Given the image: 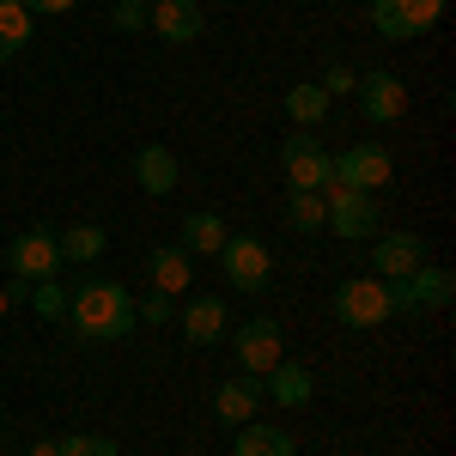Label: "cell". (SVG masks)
I'll return each instance as SVG.
<instances>
[{"label": "cell", "mask_w": 456, "mask_h": 456, "mask_svg": "<svg viewBox=\"0 0 456 456\" xmlns=\"http://www.w3.org/2000/svg\"><path fill=\"white\" fill-rule=\"evenodd\" d=\"M329 104H335V98H329L322 86H292V92H286V116H292V128H316V122L329 116Z\"/></svg>", "instance_id": "obj_22"}, {"label": "cell", "mask_w": 456, "mask_h": 456, "mask_svg": "<svg viewBox=\"0 0 456 456\" xmlns=\"http://www.w3.org/2000/svg\"><path fill=\"white\" fill-rule=\"evenodd\" d=\"M232 456H298V444H292V432H281V426H238V444H232Z\"/></svg>", "instance_id": "obj_20"}, {"label": "cell", "mask_w": 456, "mask_h": 456, "mask_svg": "<svg viewBox=\"0 0 456 456\" xmlns=\"http://www.w3.org/2000/svg\"><path fill=\"white\" fill-rule=\"evenodd\" d=\"M6 268H12V281H55L61 274V244H55V232H43V225H31V232H19L12 244H6Z\"/></svg>", "instance_id": "obj_8"}, {"label": "cell", "mask_w": 456, "mask_h": 456, "mask_svg": "<svg viewBox=\"0 0 456 456\" xmlns=\"http://www.w3.org/2000/svg\"><path fill=\"white\" fill-rule=\"evenodd\" d=\"M176 176H183V165H176V152H171V146L146 141L141 152H134V183H141L146 195H171V189H176Z\"/></svg>", "instance_id": "obj_17"}, {"label": "cell", "mask_w": 456, "mask_h": 456, "mask_svg": "<svg viewBox=\"0 0 456 456\" xmlns=\"http://www.w3.org/2000/svg\"><path fill=\"white\" fill-rule=\"evenodd\" d=\"M444 19V0H371V31L384 37H426Z\"/></svg>", "instance_id": "obj_10"}, {"label": "cell", "mask_w": 456, "mask_h": 456, "mask_svg": "<svg viewBox=\"0 0 456 456\" xmlns=\"http://www.w3.org/2000/svg\"><path fill=\"white\" fill-rule=\"evenodd\" d=\"M335 316L347 322V329H384L389 316V286L378 274H359V281H341L335 286Z\"/></svg>", "instance_id": "obj_4"}, {"label": "cell", "mask_w": 456, "mask_h": 456, "mask_svg": "<svg viewBox=\"0 0 456 456\" xmlns=\"http://www.w3.org/2000/svg\"><path fill=\"white\" fill-rule=\"evenodd\" d=\"M281 165H286V183L292 189H329L335 183V152L316 141V134H286L281 141Z\"/></svg>", "instance_id": "obj_7"}, {"label": "cell", "mask_w": 456, "mask_h": 456, "mask_svg": "<svg viewBox=\"0 0 456 456\" xmlns=\"http://www.w3.org/2000/svg\"><path fill=\"white\" fill-rule=\"evenodd\" d=\"M353 98H359V110H365V122H402V110H408V86H402V73L371 68L359 86H353Z\"/></svg>", "instance_id": "obj_11"}, {"label": "cell", "mask_w": 456, "mask_h": 456, "mask_svg": "<svg viewBox=\"0 0 456 456\" xmlns=\"http://www.w3.org/2000/svg\"><path fill=\"white\" fill-rule=\"evenodd\" d=\"M322 219H329V213H322V195H316V189H292V195H286V225H292V232H322Z\"/></svg>", "instance_id": "obj_23"}, {"label": "cell", "mask_w": 456, "mask_h": 456, "mask_svg": "<svg viewBox=\"0 0 456 456\" xmlns=\"http://www.w3.org/2000/svg\"><path fill=\"white\" fill-rule=\"evenodd\" d=\"M19 6H25V12H49V19H55V12H73V6H79V0H19Z\"/></svg>", "instance_id": "obj_30"}, {"label": "cell", "mask_w": 456, "mask_h": 456, "mask_svg": "<svg viewBox=\"0 0 456 456\" xmlns=\"http://www.w3.org/2000/svg\"><path fill=\"white\" fill-rule=\"evenodd\" d=\"M134 316H141V322H171L176 298L171 292H146V298H134Z\"/></svg>", "instance_id": "obj_28"}, {"label": "cell", "mask_w": 456, "mask_h": 456, "mask_svg": "<svg viewBox=\"0 0 456 456\" xmlns=\"http://www.w3.org/2000/svg\"><path fill=\"white\" fill-rule=\"evenodd\" d=\"M61 456H122L116 438H98V432H68V438H55Z\"/></svg>", "instance_id": "obj_26"}, {"label": "cell", "mask_w": 456, "mask_h": 456, "mask_svg": "<svg viewBox=\"0 0 456 456\" xmlns=\"http://www.w3.org/2000/svg\"><path fill=\"white\" fill-rule=\"evenodd\" d=\"M201 25H208V19H201L195 0H159V6L146 12V31H159L165 43H195Z\"/></svg>", "instance_id": "obj_15"}, {"label": "cell", "mask_w": 456, "mask_h": 456, "mask_svg": "<svg viewBox=\"0 0 456 456\" xmlns=\"http://www.w3.org/2000/svg\"><path fill=\"white\" fill-rule=\"evenodd\" d=\"M25 456H61V444H55V438H37V444H31Z\"/></svg>", "instance_id": "obj_31"}, {"label": "cell", "mask_w": 456, "mask_h": 456, "mask_svg": "<svg viewBox=\"0 0 456 456\" xmlns=\"http://www.w3.org/2000/svg\"><path fill=\"white\" fill-rule=\"evenodd\" d=\"M141 6H159V0H141Z\"/></svg>", "instance_id": "obj_33"}, {"label": "cell", "mask_w": 456, "mask_h": 456, "mask_svg": "<svg viewBox=\"0 0 456 456\" xmlns=\"http://www.w3.org/2000/svg\"><path fill=\"white\" fill-rule=\"evenodd\" d=\"M389 176H395V159H389L378 141H359L347 152H335V183L329 189H359V195H378Z\"/></svg>", "instance_id": "obj_5"}, {"label": "cell", "mask_w": 456, "mask_h": 456, "mask_svg": "<svg viewBox=\"0 0 456 456\" xmlns=\"http://www.w3.org/2000/svg\"><path fill=\"white\" fill-rule=\"evenodd\" d=\"M389 286V311H444L451 305V292H456V281H451V268H432V262H420L414 274H402V281H384Z\"/></svg>", "instance_id": "obj_3"}, {"label": "cell", "mask_w": 456, "mask_h": 456, "mask_svg": "<svg viewBox=\"0 0 456 456\" xmlns=\"http://www.w3.org/2000/svg\"><path fill=\"white\" fill-rule=\"evenodd\" d=\"M176 329L195 341V347H213V341H225V329H232V316H225V298H213V292H195L183 316H176Z\"/></svg>", "instance_id": "obj_13"}, {"label": "cell", "mask_w": 456, "mask_h": 456, "mask_svg": "<svg viewBox=\"0 0 456 456\" xmlns=\"http://www.w3.org/2000/svg\"><path fill=\"white\" fill-rule=\"evenodd\" d=\"M146 12H152V6H141V0H116V6H110V25H116V31H146Z\"/></svg>", "instance_id": "obj_27"}, {"label": "cell", "mask_w": 456, "mask_h": 456, "mask_svg": "<svg viewBox=\"0 0 456 456\" xmlns=\"http://www.w3.org/2000/svg\"><path fill=\"white\" fill-rule=\"evenodd\" d=\"M420 262H426L420 232H389V238L371 244V274H378V281H402V274H414Z\"/></svg>", "instance_id": "obj_12"}, {"label": "cell", "mask_w": 456, "mask_h": 456, "mask_svg": "<svg viewBox=\"0 0 456 456\" xmlns=\"http://www.w3.org/2000/svg\"><path fill=\"white\" fill-rule=\"evenodd\" d=\"M322 225L335 232V238H347V244H359V238H371L378 232V195H359V189H322Z\"/></svg>", "instance_id": "obj_9"}, {"label": "cell", "mask_w": 456, "mask_h": 456, "mask_svg": "<svg viewBox=\"0 0 456 456\" xmlns=\"http://www.w3.org/2000/svg\"><path fill=\"white\" fill-rule=\"evenodd\" d=\"M176 244L189 249V256H219V244H225V219L219 213H189L183 225H176Z\"/></svg>", "instance_id": "obj_19"}, {"label": "cell", "mask_w": 456, "mask_h": 456, "mask_svg": "<svg viewBox=\"0 0 456 456\" xmlns=\"http://www.w3.org/2000/svg\"><path fill=\"white\" fill-rule=\"evenodd\" d=\"M55 244H61V262H98L104 256V225H92V219H79L68 232H55Z\"/></svg>", "instance_id": "obj_21"}, {"label": "cell", "mask_w": 456, "mask_h": 456, "mask_svg": "<svg viewBox=\"0 0 456 456\" xmlns=\"http://www.w3.org/2000/svg\"><path fill=\"white\" fill-rule=\"evenodd\" d=\"M68 322L73 335H86V341H128L134 335V292L122 281H92L68 292Z\"/></svg>", "instance_id": "obj_1"}, {"label": "cell", "mask_w": 456, "mask_h": 456, "mask_svg": "<svg viewBox=\"0 0 456 456\" xmlns=\"http://www.w3.org/2000/svg\"><path fill=\"white\" fill-rule=\"evenodd\" d=\"M146 274H152V292H189V281H195V256L183 244H165V249H152V262H146Z\"/></svg>", "instance_id": "obj_18"}, {"label": "cell", "mask_w": 456, "mask_h": 456, "mask_svg": "<svg viewBox=\"0 0 456 456\" xmlns=\"http://www.w3.org/2000/svg\"><path fill=\"white\" fill-rule=\"evenodd\" d=\"M262 395H274V408H311L316 395V378L298 365V359H281L268 378H262Z\"/></svg>", "instance_id": "obj_16"}, {"label": "cell", "mask_w": 456, "mask_h": 456, "mask_svg": "<svg viewBox=\"0 0 456 456\" xmlns=\"http://www.w3.org/2000/svg\"><path fill=\"white\" fill-rule=\"evenodd\" d=\"M262 402H268V395H262V378H249V371L244 378H225V384L213 389V414L225 426H249L262 414Z\"/></svg>", "instance_id": "obj_14"}, {"label": "cell", "mask_w": 456, "mask_h": 456, "mask_svg": "<svg viewBox=\"0 0 456 456\" xmlns=\"http://www.w3.org/2000/svg\"><path fill=\"white\" fill-rule=\"evenodd\" d=\"M31 305H37L43 322H61V316H68V286H61V281H37L31 286Z\"/></svg>", "instance_id": "obj_25"}, {"label": "cell", "mask_w": 456, "mask_h": 456, "mask_svg": "<svg viewBox=\"0 0 456 456\" xmlns=\"http://www.w3.org/2000/svg\"><path fill=\"white\" fill-rule=\"evenodd\" d=\"M219 268H225V281L238 286V292H262V286L274 281V249L262 244L256 232H238V238L219 244Z\"/></svg>", "instance_id": "obj_2"}, {"label": "cell", "mask_w": 456, "mask_h": 456, "mask_svg": "<svg viewBox=\"0 0 456 456\" xmlns=\"http://www.w3.org/2000/svg\"><path fill=\"white\" fill-rule=\"evenodd\" d=\"M232 353H238V365H244L249 378H268V371L286 359L281 322H274V316H249V322H238V329H232Z\"/></svg>", "instance_id": "obj_6"}, {"label": "cell", "mask_w": 456, "mask_h": 456, "mask_svg": "<svg viewBox=\"0 0 456 456\" xmlns=\"http://www.w3.org/2000/svg\"><path fill=\"white\" fill-rule=\"evenodd\" d=\"M353 86H359V73H353V68H341V61H335V68L322 73V92H329V98H347Z\"/></svg>", "instance_id": "obj_29"}, {"label": "cell", "mask_w": 456, "mask_h": 456, "mask_svg": "<svg viewBox=\"0 0 456 456\" xmlns=\"http://www.w3.org/2000/svg\"><path fill=\"white\" fill-rule=\"evenodd\" d=\"M25 43H31V12H25L19 0H0V49L19 55Z\"/></svg>", "instance_id": "obj_24"}, {"label": "cell", "mask_w": 456, "mask_h": 456, "mask_svg": "<svg viewBox=\"0 0 456 456\" xmlns=\"http://www.w3.org/2000/svg\"><path fill=\"white\" fill-rule=\"evenodd\" d=\"M6 311H12V298H6V286H0V316H6Z\"/></svg>", "instance_id": "obj_32"}]
</instances>
